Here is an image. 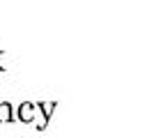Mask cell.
I'll return each mask as SVG.
<instances>
[{
    "instance_id": "obj_1",
    "label": "cell",
    "mask_w": 147,
    "mask_h": 138,
    "mask_svg": "<svg viewBox=\"0 0 147 138\" xmlns=\"http://www.w3.org/2000/svg\"><path fill=\"white\" fill-rule=\"evenodd\" d=\"M11 120V103L0 101V122H9Z\"/></svg>"
},
{
    "instance_id": "obj_2",
    "label": "cell",
    "mask_w": 147,
    "mask_h": 138,
    "mask_svg": "<svg viewBox=\"0 0 147 138\" xmlns=\"http://www.w3.org/2000/svg\"><path fill=\"white\" fill-rule=\"evenodd\" d=\"M18 113H21V120H23V122H30V117H28V115H32V108H30L28 103H23Z\"/></svg>"
}]
</instances>
